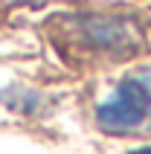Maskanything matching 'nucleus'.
I'll return each mask as SVG.
<instances>
[{
    "instance_id": "2",
    "label": "nucleus",
    "mask_w": 151,
    "mask_h": 154,
    "mask_svg": "<svg viewBox=\"0 0 151 154\" xmlns=\"http://www.w3.org/2000/svg\"><path fill=\"white\" fill-rule=\"evenodd\" d=\"M131 154H151V146H145V148H137V151H131Z\"/></svg>"
},
{
    "instance_id": "3",
    "label": "nucleus",
    "mask_w": 151,
    "mask_h": 154,
    "mask_svg": "<svg viewBox=\"0 0 151 154\" xmlns=\"http://www.w3.org/2000/svg\"><path fill=\"white\" fill-rule=\"evenodd\" d=\"M145 82H148V87H151V70H148V73H145Z\"/></svg>"
},
{
    "instance_id": "1",
    "label": "nucleus",
    "mask_w": 151,
    "mask_h": 154,
    "mask_svg": "<svg viewBox=\"0 0 151 154\" xmlns=\"http://www.w3.org/2000/svg\"><path fill=\"white\" fill-rule=\"evenodd\" d=\"M148 113H151V87L145 76H128L96 108V122L105 131L122 134V131L143 125Z\"/></svg>"
}]
</instances>
